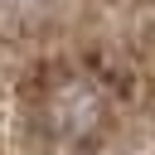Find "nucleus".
Wrapping results in <instances>:
<instances>
[{"label":"nucleus","mask_w":155,"mask_h":155,"mask_svg":"<svg viewBox=\"0 0 155 155\" xmlns=\"http://www.w3.org/2000/svg\"><path fill=\"white\" fill-rule=\"evenodd\" d=\"M53 121L63 126V136H87L102 121V102L87 82H68L53 92Z\"/></svg>","instance_id":"f257e3e1"}]
</instances>
